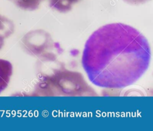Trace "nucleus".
Returning <instances> with one entry per match:
<instances>
[{
  "instance_id": "f257e3e1",
  "label": "nucleus",
  "mask_w": 153,
  "mask_h": 131,
  "mask_svg": "<svg viewBox=\"0 0 153 131\" xmlns=\"http://www.w3.org/2000/svg\"><path fill=\"white\" fill-rule=\"evenodd\" d=\"M151 48L146 38L131 26L113 23L93 32L85 42L82 65L96 86L121 89L133 84L148 69Z\"/></svg>"
},
{
  "instance_id": "f03ea898",
  "label": "nucleus",
  "mask_w": 153,
  "mask_h": 131,
  "mask_svg": "<svg viewBox=\"0 0 153 131\" xmlns=\"http://www.w3.org/2000/svg\"><path fill=\"white\" fill-rule=\"evenodd\" d=\"M38 96H95L96 94L77 72L66 69L54 71L38 83L35 90Z\"/></svg>"
},
{
  "instance_id": "7ed1b4c3",
  "label": "nucleus",
  "mask_w": 153,
  "mask_h": 131,
  "mask_svg": "<svg viewBox=\"0 0 153 131\" xmlns=\"http://www.w3.org/2000/svg\"><path fill=\"white\" fill-rule=\"evenodd\" d=\"M51 36L44 31L36 30L27 33L21 39V45L28 54L47 59H53L49 50L53 47Z\"/></svg>"
},
{
  "instance_id": "20e7f679",
  "label": "nucleus",
  "mask_w": 153,
  "mask_h": 131,
  "mask_svg": "<svg viewBox=\"0 0 153 131\" xmlns=\"http://www.w3.org/2000/svg\"><path fill=\"white\" fill-rule=\"evenodd\" d=\"M13 74V65L10 62L0 58V93L8 86Z\"/></svg>"
},
{
  "instance_id": "39448f33",
  "label": "nucleus",
  "mask_w": 153,
  "mask_h": 131,
  "mask_svg": "<svg viewBox=\"0 0 153 131\" xmlns=\"http://www.w3.org/2000/svg\"><path fill=\"white\" fill-rule=\"evenodd\" d=\"M81 0H48L51 8L60 13H67Z\"/></svg>"
},
{
  "instance_id": "423d86ee",
  "label": "nucleus",
  "mask_w": 153,
  "mask_h": 131,
  "mask_svg": "<svg viewBox=\"0 0 153 131\" xmlns=\"http://www.w3.org/2000/svg\"><path fill=\"white\" fill-rule=\"evenodd\" d=\"M13 22L7 17L0 14V36L4 39L10 36L14 32Z\"/></svg>"
},
{
  "instance_id": "0eeeda50",
  "label": "nucleus",
  "mask_w": 153,
  "mask_h": 131,
  "mask_svg": "<svg viewBox=\"0 0 153 131\" xmlns=\"http://www.w3.org/2000/svg\"><path fill=\"white\" fill-rule=\"evenodd\" d=\"M16 7L26 11L36 10L44 0H8Z\"/></svg>"
},
{
  "instance_id": "6e6552de",
  "label": "nucleus",
  "mask_w": 153,
  "mask_h": 131,
  "mask_svg": "<svg viewBox=\"0 0 153 131\" xmlns=\"http://www.w3.org/2000/svg\"><path fill=\"white\" fill-rule=\"evenodd\" d=\"M4 45V38L2 36H0V50L3 47Z\"/></svg>"
}]
</instances>
